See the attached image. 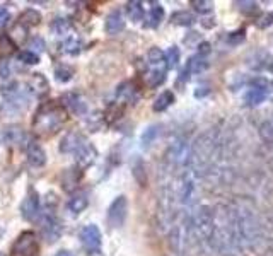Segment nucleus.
I'll list each match as a JSON object with an SVG mask.
<instances>
[{"mask_svg":"<svg viewBox=\"0 0 273 256\" xmlns=\"http://www.w3.org/2000/svg\"><path fill=\"white\" fill-rule=\"evenodd\" d=\"M67 122V111L61 104L50 101V103L43 104L38 110L36 116H34L33 128L38 135H53L63 127V123Z\"/></svg>","mask_w":273,"mask_h":256,"instance_id":"nucleus-1","label":"nucleus"},{"mask_svg":"<svg viewBox=\"0 0 273 256\" xmlns=\"http://www.w3.org/2000/svg\"><path fill=\"white\" fill-rule=\"evenodd\" d=\"M38 253V241L34 232H22L17 239H15L10 256H34Z\"/></svg>","mask_w":273,"mask_h":256,"instance_id":"nucleus-2","label":"nucleus"},{"mask_svg":"<svg viewBox=\"0 0 273 256\" xmlns=\"http://www.w3.org/2000/svg\"><path fill=\"white\" fill-rule=\"evenodd\" d=\"M126 212H128L126 196L121 195L118 198H114V201L108 208V224H109V227H121L125 224Z\"/></svg>","mask_w":273,"mask_h":256,"instance_id":"nucleus-3","label":"nucleus"},{"mask_svg":"<svg viewBox=\"0 0 273 256\" xmlns=\"http://www.w3.org/2000/svg\"><path fill=\"white\" fill-rule=\"evenodd\" d=\"M101 231H99L98 226H86L80 231V241H82V246L86 248L87 251H96L101 246Z\"/></svg>","mask_w":273,"mask_h":256,"instance_id":"nucleus-4","label":"nucleus"},{"mask_svg":"<svg viewBox=\"0 0 273 256\" xmlns=\"http://www.w3.org/2000/svg\"><path fill=\"white\" fill-rule=\"evenodd\" d=\"M40 212V198H38V193L34 190H29L26 198L21 203V215L26 220H34L38 217Z\"/></svg>","mask_w":273,"mask_h":256,"instance_id":"nucleus-5","label":"nucleus"},{"mask_svg":"<svg viewBox=\"0 0 273 256\" xmlns=\"http://www.w3.org/2000/svg\"><path fill=\"white\" fill-rule=\"evenodd\" d=\"M26 154H28V161L31 166L34 168H41V166L46 164V154L43 150V147L40 145L38 142H28L26 145Z\"/></svg>","mask_w":273,"mask_h":256,"instance_id":"nucleus-6","label":"nucleus"},{"mask_svg":"<svg viewBox=\"0 0 273 256\" xmlns=\"http://www.w3.org/2000/svg\"><path fill=\"white\" fill-rule=\"evenodd\" d=\"M86 143V138L82 137L80 133L77 131H70L63 137V140L60 143V152H65V154H70V152H77L80 147Z\"/></svg>","mask_w":273,"mask_h":256,"instance_id":"nucleus-7","label":"nucleus"},{"mask_svg":"<svg viewBox=\"0 0 273 256\" xmlns=\"http://www.w3.org/2000/svg\"><path fill=\"white\" fill-rule=\"evenodd\" d=\"M75 156H77V164H79V168H87V166H91L92 162L96 161V157H98V150H96L94 145H91V143L86 142L79 150H77Z\"/></svg>","mask_w":273,"mask_h":256,"instance_id":"nucleus-8","label":"nucleus"},{"mask_svg":"<svg viewBox=\"0 0 273 256\" xmlns=\"http://www.w3.org/2000/svg\"><path fill=\"white\" fill-rule=\"evenodd\" d=\"M2 140L7 145H22V142H26V133L21 127H9L2 131Z\"/></svg>","mask_w":273,"mask_h":256,"instance_id":"nucleus-9","label":"nucleus"},{"mask_svg":"<svg viewBox=\"0 0 273 256\" xmlns=\"http://www.w3.org/2000/svg\"><path fill=\"white\" fill-rule=\"evenodd\" d=\"M61 106L68 108V110L75 115H84L87 110L86 103H84V101L80 99V96L75 94V92H68V94H65L63 98H61Z\"/></svg>","mask_w":273,"mask_h":256,"instance_id":"nucleus-10","label":"nucleus"},{"mask_svg":"<svg viewBox=\"0 0 273 256\" xmlns=\"http://www.w3.org/2000/svg\"><path fill=\"white\" fill-rule=\"evenodd\" d=\"M80 178H82V171L80 168H70L61 174V186H63L65 192H74L79 185Z\"/></svg>","mask_w":273,"mask_h":256,"instance_id":"nucleus-11","label":"nucleus"},{"mask_svg":"<svg viewBox=\"0 0 273 256\" xmlns=\"http://www.w3.org/2000/svg\"><path fill=\"white\" fill-rule=\"evenodd\" d=\"M61 234V226L55 217H46L43 222V236L46 238V241H56Z\"/></svg>","mask_w":273,"mask_h":256,"instance_id":"nucleus-12","label":"nucleus"},{"mask_svg":"<svg viewBox=\"0 0 273 256\" xmlns=\"http://www.w3.org/2000/svg\"><path fill=\"white\" fill-rule=\"evenodd\" d=\"M105 29L108 34H118L121 33L123 29H125V21H123V15L118 12V10H114V12H111L109 15L106 17V22H105Z\"/></svg>","mask_w":273,"mask_h":256,"instance_id":"nucleus-13","label":"nucleus"},{"mask_svg":"<svg viewBox=\"0 0 273 256\" xmlns=\"http://www.w3.org/2000/svg\"><path fill=\"white\" fill-rule=\"evenodd\" d=\"M207 68H209V62H207V58L202 57V55H195L186 62V68H184L183 73L188 77V73H200V72L207 70Z\"/></svg>","mask_w":273,"mask_h":256,"instance_id":"nucleus-14","label":"nucleus"},{"mask_svg":"<svg viewBox=\"0 0 273 256\" xmlns=\"http://www.w3.org/2000/svg\"><path fill=\"white\" fill-rule=\"evenodd\" d=\"M29 87L36 96H45L48 92V80L45 79L43 73H33L29 80Z\"/></svg>","mask_w":273,"mask_h":256,"instance_id":"nucleus-15","label":"nucleus"},{"mask_svg":"<svg viewBox=\"0 0 273 256\" xmlns=\"http://www.w3.org/2000/svg\"><path fill=\"white\" fill-rule=\"evenodd\" d=\"M40 22H41V14L38 12L36 9H28L19 15V24L24 26L26 29L33 28V26H38Z\"/></svg>","mask_w":273,"mask_h":256,"instance_id":"nucleus-16","label":"nucleus"},{"mask_svg":"<svg viewBox=\"0 0 273 256\" xmlns=\"http://www.w3.org/2000/svg\"><path fill=\"white\" fill-rule=\"evenodd\" d=\"M163 19H164V7L161 3H154L151 7V12H149L147 22H145V28H157Z\"/></svg>","mask_w":273,"mask_h":256,"instance_id":"nucleus-17","label":"nucleus"},{"mask_svg":"<svg viewBox=\"0 0 273 256\" xmlns=\"http://www.w3.org/2000/svg\"><path fill=\"white\" fill-rule=\"evenodd\" d=\"M243 99L246 106H258V104H261L267 99V92L258 91V89H249V91H246Z\"/></svg>","mask_w":273,"mask_h":256,"instance_id":"nucleus-18","label":"nucleus"},{"mask_svg":"<svg viewBox=\"0 0 273 256\" xmlns=\"http://www.w3.org/2000/svg\"><path fill=\"white\" fill-rule=\"evenodd\" d=\"M195 15L191 12H188V10H179V12H174L171 15V22L176 26H191L195 24Z\"/></svg>","mask_w":273,"mask_h":256,"instance_id":"nucleus-19","label":"nucleus"},{"mask_svg":"<svg viewBox=\"0 0 273 256\" xmlns=\"http://www.w3.org/2000/svg\"><path fill=\"white\" fill-rule=\"evenodd\" d=\"M174 103V94L171 91H166L159 96L156 101H154V111H164L167 110L171 104Z\"/></svg>","mask_w":273,"mask_h":256,"instance_id":"nucleus-20","label":"nucleus"},{"mask_svg":"<svg viewBox=\"0 0 273 256\" xmlns=\"http://www.w3.org/2000/svg\"><path fill=\"white\" fill-rule=\"evenodd\" d=\"M61 48H63V52L68 53V55H79L80 50H82V41H80L77 36H70L63 41Z\"/></svg>","mask_w":273,"mask_h":256,"instance_id":"nucleus-21","label":"nucleus"},{"mask_svg":"<svg viewBox=\"0 0 273 256\" xmlns=\"http://www.w3.org/2000/svg\"><path fill=\"white\" fill-rule=\"evenodd\" d=\"M144 3L142 2H137V0H133V2H128V5H126V10H128V15L130 19H132L133 22H138L144 19Z\"/></svg>","mask_w":273,"mask_h":256,"instance_id":"nucleus-22","label":"nucleus"},{"mask_svg":"<svg viewBox=\"0 0 273 256\" xmlns=\"http://www.w3.org/2000/svg\"><path fill=\"white\" fill-rule=\"evenodd\" d=\"M87 205H89V200H87L86 195H75L74 198H70V201H68V208L74 213L84 212L87 208Z\"/></svg>","mask_w":273,"mask_h":256,"instance_id":"nucleus-23","label":"nucleus"},{"mask_svg":"<svg viewBox=\"0 0 273 256\" xmlns=\"http://www.w3.org/2000/svg\"><path fill=\"white\" fill-rule=\"evenodd\" d=\"M15 50V45L12 43L7 34H2L0 36V58H5V57H10Z\"/></svg>","mask_w":273,"mask_h":256,"instance_id":"nucleus-24","label":"nucleus"},{"mask_svg":"<svg viewBox=\"0 0 273 256\" xmlns=\"http://www.w3.org/2000/svg\"><path fill=\"white\" fill-rule=\"evenodd\" d=\"M72 75H74V68L68 67V65H58L55 68V79L58 82H68L72 79Z\"/></svg>","mask_w":273,"mask_h":256,"instance_id":"nucleus-25","label":"nucleus"},{"mask_svg":"<svg viewBox=\"0 0 273 256\" xmlns=\"http://www.w3.org/2000/svg\"><path fill=\"white\" fill-rule=\"evenodd\" d=\"M26 34H28V29L17 22V24H15L14 28L10 29V33L7 34V36H9L10 40H12L14 45H15V43H22V41H24L26 40Z\"/></svg>","mask_w":273,"mask_h":256,"instance_id":"nucleus-26","label":"nucleus"},{"mask_svg":"<svg viewBox=\"0 0 273 256\" xmlns=\"http://www.w3.org/2000/svg\"><path fill=\"white\" fill-rule=\"evenodd\" d=\"M123 115V106L121 104H111L109 108L106 110V113H105V120L108 123H113V122H116L118 118Z\"/></svg>","mask_w":273,"mask_h":256,"instance_id":"nucleus-27","label":"nucleus"},{"mask_svg":"<svg viewBox=\"0 0 273 256\" xmlns=\"http://www.w3.org/2000/svg\"><path fill=\"white\" fill-rule=\"evenodd\" d=\"M133 176H135V180L140 186L147 185V174H145V166L142 161H137L135 166H133Z\"/></svg>","mask_w":273,"mask_h":256,"instance_id":"nucleus-28","label":"nucleus"},{"mask_svg":"<svg viewBox=\"0 0 273 256\" xmlns=\"http://www.w3.org/2000/svg\"><path fill=\"white\" fill-rule=\"evenodd\" d=\"M147 58H149V64L151 65H159V64H163V62L166 60V55H164V52L161 48L154 46V48L149 50Z\"/></svg>","mask_w":273,"mask_h":256,"instance_id":"nucleus-29","label":"nucleus"},{"mask_svg":"<svg viewBox=\"0 0 273 256\" xmlns=\"http://www.w3.org/2000/svg\"><path fill=\"white\" fill-rule=\"evenodd\" d=\"M236 5H237V9L246 15H255L260 12V7L256 2H249V0L248 2H236Z\"/></svg>","mask_w":273,"mask_h":256,"instance_id":"nucleus-30","label":"nucleus"},{"mask_svg":"<svg viewBox=\"0 0 273 256\" xmlns=\"http://www.w3.org/2000/svg\"><path fill=\"white\" fill-rule=\"evenodd\" d=\"M191 7L200 14H210L214 10V3L210 0H193Z\"/></svg>","mask_w":273,"mask_h":256,"instance_id":"nucleus-31","label":"nucleus"},{"mask_svg":"<svg viewBox=\"0 0 273 256\" xmlns=\"http://www.w3.org/2000/svg\"><path fill=\"white\" fill-rule=\"evenodd\" d=\"M166 80V72L164 70H152L151 73L147 75V84L151 87H157Z\"/></svg>","mask_w":273,"mask_h":256,"instance_id":"nucleus-32","label":"nucleus"},{"mask_svg":"<svg viewBox=\"0 0 273 256\" xmlns=\"http://www.w3.org/2000/svg\"><path fill=\"white\" fill-rule=\"evenodd\" d=\"M166 62H167V68H176L179 64V50L178 46H171L169 52L166 53Z\"/></svg>","mask_w":273,"mask_h":256,"instance_id":"nucleus-33","label":"nucleus"},{"mask_svg":"<svg viewBox=\"0 0 273 256\" xmlns=\"http://www.w3.org/2000/svg\"><path fill=\"white\" fill-rule=\"evenodd\" d=\"M244 40H246V29L232 31V33H229V36H227L229 45H241Z\"/></svg>","mask_w":273,"mask_h":256,"instance_id":"nucleus-34","label":"nucleus"},{"mask_svg":"<svg viewBox=\"0 0 273 256\" xmlns=\"http://www.w3.org/2000/svg\"><path fill=\"white\" fill-rule=\"evenodd\" d=\"M19 60H21L22 64H26V65H34V64H38V62H40V57H38L34 52H29V50H26V52L19 53Z\"/></svg>","mask_w":273,"mask_h":256,"instance_id":"nucleus-35","label":"nucleus"},{"mask_svg":"<svg viewBox=\"0 0 273 256\" xmlns=\"http://www.w3.org/2000/svg\"><path fill=\"white\" fill-rule=\"evenodd\" d=\"M68 29H70V22H68L67 19H55V22H53V31H55L56 34H63V33H67Z\"/></svg>","mask_w":273,"mask_h":256,"instance_id":"nucleus-36","label":"nucleus"},{"mask_svg":"<svg viewBox=\"0 0 273 256\" xmlns=\"http://www.w3.org/2000/svg\"><path fill=\"white\" fill-rule=\"evenodd\" d=\"M268 87H270V82L267 79H263V77H256V79L251 80V89H258V91L267 92Z\"/></svg>","mask_w":273,"mask_h":256,"instance_id":"nucleus-37","label":"nucleus"},{"mask_svg":"<svg viewBox=\"0 0 273 256\" xmlns=\"http://www.w3.org/2000/svg\"><path fill=\"white\" fill-rule=\"evenodd\" d=\"M273 24V12H268V14H263L261 17L258 19V22H256V26H258L260 29H267L268 26Z\"/></svg>","mask_w":273,"mask_h":256,"instance_id":"nucleus-38","label":"nucleus"},{"mask_svg":"<svg viewBox=\"0 0 273 256\" xmlns=\"http://www.w3.org/2000/svg\"><path fill=\"white\" fill-rule=\"evenodd\" d=\"M9 75H10L9 62H2V64H0V84H3L5 80H9Z\"/></svg>","mask_w":273,"mask_h":256,"instance_id":"nucleus-39","label":"nucleus"},{"mask_svg":"<svg viewBox=\"0 0 273 256\" xmlns=\"http://www.w3.org/2000/svg\"><path fill=\"white\" fill-rule=\"evenodd\" d=\"M29 48H33V50H38V52H43V50H45V41L41 40L40 36L33 38V40L29 41Z\"/></svg>","mask_w":273,"mask_h":256,"instance_id":"nucleus-40","label":"nucleus"},{"mask_svg":"<svg viewBox=\"0 0 273 256\" xmlns=\"http://www.w3.org/2000/svg\"><path fill=\"white\" fill-rule=\"evenodd\" d=\"M209 53H210V43L209 41L200 43V45H198V55L205 57V55H209Z\"/></svg>","mask_w":273,"mask_h":256,"instance_id":"nucleus-41","label":"nucleus"},{"mask_svg":"<svg viewBox=\"0 0 273 256\" xmlns=\"http://www.w3.org/2000/svg\"><path fill=\"white\" fill-rule=\"evenodd\" d=\"M9 17H10L9 10H7L5 7H0V28H2L7 21H9Z\"/></svg>","mask_w":273,"mask_h":256,"instance_id":"nucleus-42","label":"nucleus"},{"mask_svg":"<svg viewBox=\"0 0 273 256\" xmlns=\"http://www.w3.org/2000/svg\"><path fill=\"white\" fill-rule=\"evenodd\" d=\"M55 256H74V255L68 253V251H60V253H56Z\"/></svg>","mask_w":273,"mask_h":256,"instance_id":"nucleus-43","label":"nucleus"},{"mask_svg":"<svg viewBox=\"0 0 273 256\" xmlns=\"http://www.w3.org/2000/svg\"><path fill=\"white\" fill-rule=\"evenodd\" d=\"M0 256H7V255L5 253H0Z\"/></svg>","mask_w":273,"mask_h":256,"instance_id":"nucleus-44","label":"nucleus"}]
</instances>
